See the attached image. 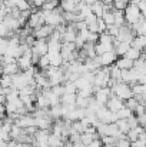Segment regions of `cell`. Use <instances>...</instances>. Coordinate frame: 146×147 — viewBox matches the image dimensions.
<instances>
[{"label": "cell", "mask_w": 146, "mask_h": 147, "mask_svg": "<svg viewBox=\"0 0 146 147\" xmlns=\"http://www.w3.org/2000/svg\"><path fill=\"white\" fill-rule=\"evenodd\" d=\"M132 147H135V146H133V144H132Z\"/></svg>", "instance_id": "42"}, {"label": "cell", "mask_w": 146, "mask_h": 147, "mask_svg": "<svg viewBox=\"0 0 146 147\" xmlns=\"http://www.w3.org/2000/svg\"><path fill=\"white\" fill-rule=\"evenodd\" d=\"M16 7H17L20 11H26V10H32V9H33L32 3L27 1V0H17V1H16Z\"/></svg>", "instance_id": "25"}, {"label": "cell", "mask_w": 146, "mask_h": 147, "mask_svg": "<svg viewBox=\"0 0 146 147\" xmlns=\"http://www.w3.org/2000/svg\"><path fill=\"white\" fill-rule=\"evenodd\" d=\"M97 116V120L100 121V123H103V124H110V123H116L117 120H119V117H117V113H113V111H110L106 106H103V107H100V110L96 113Z\"/></svg>", "instance_id": "3"}, {"label": "cell", "mask_w": 146, "mask_h": 147, "mask_svg": "<svg viewBox=\"0 0 146 147\" xmlns=\"http://www.w3.org/2000/svg\"><path fill=\"white\" fill-rule=\"evenodd\" d=\"M37 67H39L40 70H48L49 67H50V57H49V54L40 57V61H39Z\"/></svg>", "instance_id": "26"}, {"label": "cell", "mask_w": 146, "mask_h": 147, "mask_svg": "<svg viewBox=\"0 0 146 147\" xmlns=\"http://www.w3.org/2000/svg\"><path fill=\"white\" fill-rule=\"evenodd\" d=\"M100 140L103 142V144H115L116 143V139L110 137V136H103V137H100Z\"/></svg>", "instance_id": "35"}, {"label": "cell", "mask_w": 146, "mask_h": 147, "mask_svg": "<svg viewBox=\"0 0 146 147\" xmlns=\"http://www.w3.org/2000/svg\"><path fill=\"white\" fill-rule=\"evenodd\" d=\"M97 30H99V34L106 33V30H107V24L105 23L103 19H99V20H97Z\"/></svg>", "instance_id": "32"}, {"label": "cell", "mask_w": 146, "mask_h": 147, "mask_svg": "<svg viewBox=\"0 0 146 147\" xmlns=\"http://www.w3.org/2000/svg\"><path fill=\"white\" fill-rule=\"evenodd\" d=\"M49 57H50V66L52 67H62L65 64V60L62 57V53H49Z\"/></svg>", "instance_id": "13"}, {"label": "cell", "mask_w": 146, "mask_h": 147, "mask_svg": "<svg viewBox=\"0 0 146 147\" xmlns=\"http://www.w3.org/2000/svg\"><path fill=\"white\" fill-rule=\"evenodd\" d=\"M32 50H33V53L39 54L40 57L49 54V43H48V40H36V43H35V46L32 47Z\"/></svg>", "instance_id": "10"}, {"label": "cell", "mask_w": 146, "mask_h": 147, "mask_svg": "<svg viewBox=\"0 0 146 147\" xmlns=\"http://www.w3.org/2000/svg\"><path fill=\"white\" fill-rule=\"evenodd\" d=\"M110 79L115 82H122V70L116 64L110 66Z\"/></svg>", "instance_id": "19"}, {"label": "cell", "mask_w": 146, "mask_h": 147, "mask_svg": "<svg viewBox=\"0 0 146 147\" xmlns=\"http://www.w3.org/2000/svg\"><path fill=\"white\" fill-rule=\"evenodd\" d=\"M1 87L3 89H10L13 87V76H9V74H1Z\"/></svg>", "instance_id": "24"}, {"label": "cell", "mask_w": 146, "mask_h": 147, "mask_svg": "<svg viewBox=\"0 0 146 147\" xmlns=\"http://www.w3.org/2000/svg\"><path fill=\"white\" fill-rule=\"evenodd\" d=\"M142 0H130V3H133V4H139Z\"/></svg>", "instance_id": "38"}, {"label": "cell", "mask_w": 146, "mask_h": 147, "mask_svg": "<svg viewBox=\"0 0 146 147\" xmlns=\"http://www.w3.org/2000/svg\"><path fill=\"white\" fill-rule=\"evenodd\" d=\"M102 19L105 20V23L107 26H113L115 24V9L113 10H106Z\"/></svg>", "instance_id": "21"}, {"label": "cell", "mask_w": 146, "mask_h": 147, "mask_svg": "<svg viewBox=\"0 0 146 147\" xmlns=\"http://www.w3.org/2000/svg\"><path fill=\"white\" fill-rule=\"evenodd\" d=\"M119 56L116 54V51H107V53H103L102 56H97L96 61L100 64V67H110L113 66L116 61H117Z\"/></svg>", "instance_id": "4"}, {"label": "cell", "mask_w": 146, "mask_h": 147, "mask_svg": "<svg viewBox=\"0 0 146 147\" xmlns=\"http://www.w3.org/2000/svg\"><path fill=\"white\" fill-rule=\"evenodd\" d=\"M106 107H107L110 111H113V113H117L119 110H122V109L125 107V101H123L122 98H119L117 96L112 94V97L109 98V101H107Z\"/></svg>", "instance_id": "9"}, {"label": "cell", "mask_w": 146, "mask_h": 147, "mask_svg": "<svg viewBox=\"0 0 146 147\" xmlns=\"http://www.w3.org/2000/svg\"><path fill=\"white\" fill-rule=\"evenodd\" d=\"M125 17H126V23H128L129 26H133V24L139 23V22L143 19L139 6H138V4H133V3H130V4L126 7V10H125Z\"/></svg>", "instance_id": "1"}, {"label": "cell", "mask_w": 146, "mask_h": 147, "mask_svg": "<svg viewBox=\"0 0 146 147\" xmlns=\"http://www.w3.org/2000/svg\"><path fill=\"white\" fill-rule=\"evenodd\" d=\"M49 147H65V140L62 137L54 136V134H50V137H49Z\"/></svg>", "instance_id": "20"}, {"label": "cell", "mask_w": 146, "mask_h": 147, "mask_svg": "<svg viewBox=\"0 0 146 147\" xmlns=\"http://www.w3.org/2000/svg\"><path fill=\"white\" fill-rule=\"evenodd\" d=\"M57 7H59V4H57V3H50V1H46V3L43 4L42 10H45V11H53V10H56Z\"/></svg>", "instance_id": "31"}, {"label": "cell", "mask_w": 146, "mask_h": 147, "mask_svg": "<svg viewBox=\"0 0 146 147\" xmlns=\"http://www.w3.org/2000/svg\"><path fill=\"white\" fill-rule=\"evenodd\" d=\"M36 109H45V110H49L50 109V103H49V98L40 92L37 94V98H36Z\"/></svg>", "instance_id": "16"}, {"label": "cell", "mask_w": 146, "mask_h": 147, "mask_svg": "<svg viewBox=\"0 0 146 147\" xmlns=\"http://www.w3.org/2000/svg\"><path fill=\"white\" fill-rule=\"evenodd\" d=\"M30 3H32V6L33 7H36V9H42L43 7V4L46 3V0H30Z\"/></svg>", "instance_id": "36"}, {"label": "cell", "mask_w": 146, "mask_h": 147, "mask_svg": "<svg viewBox=\"0 0 146 147\" xmlns=\"http://www.w3.org/2000/svg\"><path fill=\"white\" fill-rule=\"evenodd\" d=\"M115 64H116L120 70H130V69L135 67V61L130 60V59H128V57H125V56H123V57H119Z\"/></svg>", "instance_id": "11"}, {"label": "cell", "mask_w": 146, "mask_h": 147, "mask_svg": "<svg viewBox=\"0 0 146 147\" xmlns=\"http://www.w3.org/2000/svg\"><path fill=\"white\" fill-rule=\"evenodd\" d=\"M16 126H19L20 129H29V127H36V119L33 116V113H27V114H22L19 116V119L14 121Z\"/></svg>", "instance_id": "6"}, {"label": "cell", "mask_w": 146, "mask_h": 147, "mask_svg": "<svg viewBox=\"0 0 146 147\" xmlns=\"http://www.w3.org/2000/svg\"><path fill=\"white\" fill-rule=\"evenodd\" d=\"M103 147H116L115 144H103Z\"/></svg>", "instance_id": "40"}, {"label": "cell", "mask_w": 146, "mask_h": 147, "mask_svg": "<svg viewBox=\"0 0 146 147\" xmlns=\"http://www.w3.org/2000/svg\"><path fill=\"white\" fill-rule=\"evenodd\" d=\"M139 104H141V103L138 101V98L136 97H132V98H129V100H126V101H125V106H126L128 109H130L133 113H135V110L138 109V106H139Z\"/></svg>", "instance_id": "28"}, {"label": "cell", "mask_w": 146, "mask_h": 147, "mask_svg": "<svg viewBox=\"0 0 146 147\" xmlns=\"http://www.w3.org/2000/svg\"><path fill=\"white\" fill-rule=\"evenodd\" d=\"M89 147H103V142H102L100 139H97V140H95Z\"/></svg>", "instance_id": "37"}, {"label": "cell", "mask_w": 146, "mask_h": 147, "mask_svg": "<svg viewBox=\"0 0 146 147\" xmlns=\"http://www.w3.org/2000/svg\"><path fill=\"white\" fill-rule=\"evenodd\" d=\"M112 94L113 93H112V89L110 87H102V89H97L93 97L96 98V101L100 106H106L107 101H109V98L112 97Z\"/></svg>", "instance_id": "8"}, {"label": "cell", "mask_w": 146, "mask_h": 147, "mask_svg": "<svg viewBox=\"0 0 146 147\" xmlns=\"http://www.w3.org/2000/svg\"><path fill=\"white\" fill-rule=\"evenodd\" d=\"M20 73V69L17 66V63H10L6 66H1V74H9V76H14Z\"/></svg>", "instance_id": "15"}, {"label": "cell", "mask_w": 146, "mask_h": 147, "mask_svg": "<svg viewBox=\"0 0 146 147\" xmlns=\"http://www.w3.org/2000/svg\"><path fill=\"white\" fill-rule=\"evenodd\" d=\"M143 53H146V47H145V50H143Z\"/></svg>", "instance_id": "41"}, {"label": "cell", "mask_w": 146, "mask_h": 147, "mask_svg": "<svg viewBox=\"0 0 146 147\" xmlns=\"http://www.w3.org/2000/svg\"><path fill=\"white\" fill-rule=\"evenodd\" d=\"M119 30H120V29H119V27H116V26L113 24V26H107L106 33H109L112 37H115V39H116V37L119 36Z\"/></svg>", "instance_id": "30"}, {"label": "cell", "mask_w": 146, "mask_h": 147, "mask_svg": "<svg viewBox=\"0 0 146 147\" xmlns=\"http://www.w3.org/2000/svg\"><path fill=\"white\" fill-rule=\"evenodd\" d=\"M53 32H54V27H52V26H49V24H43V26L35 29L33 36H35L37 40H49V37L53 34Z\"/></svg>", "instance_id": "7"}, {"label": "cell", "mask_w": 146, "mask_h": 147, "mask_svg": "<svg viewBox=\"0 0 146 147\" xmlns=\"http://www.w3.org/2000/svg\"><path fill=\"white\" fill-rule=\"evenodd\" d=\"M115 146H116V147H132V143H130V142L128 140V137H125V139L116 140Z\"/></svg>", "instance_id": "34"}, {"label": "cell", "mask_w": 146, "mask_h": 147, "mask_svg": "<svg viewBox=\"0 0 146 147\" xmlns=\"http://www.w3.org/2000/svg\"><path fill=\"white\" fill-rule=\"evenodd\" d=\"M112 93H113L115 96H117L119 98H122L123 101H126V100H129V98L133 97L132 86L128 84V83H123V82L116 83V84L112 87Z\"/></svg>", "instance_id": "2"}, {"label": "cell", "mask_w": 146, "mask_h": 147, "mask_svg": "<svg viewBox=\"0 0 146 147\" xmlns=\"http://www.w3.org/2000/svg\"><path fill=\"white\" fill-rule=\"evenodd\" d=\"M60 7L63 9V11H69V13H77V4H76L75 1H70V0L60 1Z\"/></svg>", "instance_id": "18"}, {"label": "cell", "mask_w": 146, "mask_h": 147, "mask_svg": "<svg viewBox=\"0 0 146 147\" xmlns=\"http://www.w3.org/2000/svg\"><path fill=\"white\" fill-rule=\"evenodd\" d=\"M116 126L119 127V130H120L123 134H128L129 130H130V126H129V123H128V119H119V120L116 121Z\"/></svg>", "instance_id": "22"}, {"label": "cell", "mask_w": 146, "mask_h": 147, "mask_svg": "<svg viewBox=\"0 0 146 147\" xmlns=\"http://www.w3.org/2000/svg\"><path fill=\"white\" fill-rule=\"evenodd\" d=\"M141 56H142V51L138 49H133V47H130V49L128 50V53L125 54V57H128V59H130V60H133V61L139 60Z\"/></svg>", "instance_id": "23"}, {"label": "cell", "mask_w": 146, "mask_h": 147, "mask_svg": "<svg viewBox=\"0 0 146 147\" xmlns=\"http://www.w3.org/2000/svg\"><path fill=\"white\" fill-rule=\"evenodd\" d=\"M113 45H115V51H116V54H117L119 57H123V56L128 53V50L132 47L130 43H122V42H119V40H115Z\"/></svg>", "instance_id": "12"}, {"label": "cell", "mask_w": 146, "mask_h": 147, "mask_svg": "<svg viewBox=\"0 0 146 147\" xmlns=\"http://www.w3.org/2000/svg\"><path fill=\"white\" fill-rule=\"evenodd\" d=\"M130 46L133 49H138V50H141V51H143L146 47V36H136L133 39V42H132Z\"/></svg>", "instance_id": "17"}, {"label": "cell", "mask_w": 146, "mask_h": 147, "mask_svg": "<svg viewBox=\"0 0 146 147\" xmlns=\"http://www.w3.org/2000/svg\"><path fill=\"white\" fill-rule=\"evenodd\" d=\"M126 17H125V10H116L115 9V26L116 27H123L126 26Z\"/></svg>", "instance_id": "14"}, {"label": "cell", "mask_w": 146, "mask_h": 147, "mask_svg": "<svg viewBox=\"0 0 146 147\" xmlns=\"http://www.w3.org/2000/svg\"><path fill=\"white\" fill-rule=\"evenodd\" d=\"M132 92H133V97L135 96H143V93H145V86L143 84H133L132 86Z\"/></svg>", "instance_id": "29"}, {"label": "cell", "mask_w": 146, "mask_h": 147, "mask_svg": "<svg viewBox=\"0 0 146 147\" xmlns=\"http://www.w3.org/2000/svg\"><path fill=\"white\" fill-rule=\"evenodd\" d=\"M46 1H50V3H57V4H59V1H60V0H46Z\"/></svg>", "instance_id": "39"}, {"label": "cell", "mask_w": 146, "mask_h": 147, "mask_svg": "<svg viewBox=\"0 0 146 147\" xmlns=\"http://www.w3.org/2000/svg\"><path fill=\"white\" fill-rule=\"evenodd\" d=\"M133 114H135V113H133L130 109H128L126 106H125L122 110L117 111V117H119V119H129V117H132Z\"/></svg>", "instance_id": "27"}, {"label": "cell", "mask_w": 146, "mask_h": 147, "mask_svg": "<svg viewBox=\"0 0 146 147\" xmlns=\"http://www.w3.org/2000/svg\"><path fill=\"white\" fill-rule=\"evenodd\" d=\"M135 37H136V33L133 32L132 26L126 24V26L120 27L119 36L116 37V40H119V42H122V43H130V45H132V42H133Z\"/></svg>", "instance_id": "5"}, {"label": "cell", "mask_w": 146, "mask_h": 147, "mask_svg": "<svg viewBox=\"0 0 146 147\" xmlns=\"http://www.w3.org/2000/svg\"><path fill=\"white\" fill-rule=\"evenodd\" d=\"M128 123H129V126H130V129H136V127H139L141 124H139V120H138V116H132V117H129L128 119Z\"/></svg>", "instance_id": "33"}]
</instances>
